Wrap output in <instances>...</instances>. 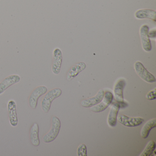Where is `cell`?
Returning a JSON list of instances; mask_svg holds the SVG:
<instances>
[{"instance_id":"obj_1","label":"cell","mask_w":156,"mask_h":156,"mask_svg":"<svg viewBox=\"0 0 156 156\" xmlns=\"http://www.w3.org/2000/svg\"><path fill=\"white\" fill-rule=\"evenodd\" d=\"M62 94V90L59 88H54L46 93L41 103V107L44 113L47 114L49 112L53 101L61 96Z\"/></svg>"},{"instance_id":"obj_2","label":"cell","mask_w":156,"mask_h":156,"mask_svg":"<svg viewBox=\"0 0 156 156\" xmlns=\"http://www.w3.org/2000/svg\"><path fill=\"white\" fill-rule=\"evenodd\" d=\"M61 128V122L57 117L54 116L51 119V129L43 137V140L45 143L53 141L59 135Z\"/></svg>"},{"instance_id":"obj_3","label":"cell","mask_w":156,"mask_h":156,"mask_svg":"<svg viewBox=\"0 0 156 156\" xmlns=\"http://www.w3.org/2000/svg\"><path fill=\"white\" fill-rule=\"evenodd\" d=\"M126 80L124 78H120L117 81L114 88V94L116 101L120 105V108L127 107L128 106L127 103L125 102L123 96V91L126 86Z\"/></svg>"},{"instance_id":"obj_4","label":"cell","mask_w":156,"mask_h":156,"mask_svg":"<svg viewBox=\"0 0 156 156\" xmlns=\"http://www.w3.org/2000/svg\"><path fill=\"white\" fill-rule=\"evenodd\" d=\"M134 69L137 74L145 82L148 83H153L156 82V79L154 75L147 71L140 62H135Z\"/></svg>"},{"instance_id":"obj_5","label":"cell","mask_w":156,"mask_h":156,"mask_svg":"<svg viewBox=\"0 0 156 156\" xmlns=\"http://www.w3.org/2000/svg\"><path fill=\"white\" fill-rule=\"evenodd\" d=\"M47 91L48 89L44 86L38 87L33 91L29 99V106L32 109H36L39 98L46 94Z\"/></svg>"},{"instance_id":"obj_6","label":"cell","mask_w":156,"mask_h":156,"mask_svg":"<svg viewBox=\"0 0 156 156\" xmlns=\"http://www.w3.org/2000/svg\"><path fill=\"white\" fill-rule=\"evenodd\" d=\"M114 95L111 92L107 91L105 93L102 101L96 105L91 107V110L95 113H100L105 111L112 103Z\"/></svg>"},{"instance_id":"obj_7","label":"cell","mask_w":156,"mask_h":156,"mask_svg":"<svg viewBox=\"0 0 156 156\" xmlns=\"http://www.w3.org/2000/svg\"><path fill=\"white\" fill-rule=\"evenodd\" d=\"M119 122L126 127H134L138 126L144 122V119L141 117H130L126 115H120L117 117Z\"/></svg>"},{"instance_id":"obj_8","label":"cell","mask_w":156,"mask_h":156,"mask_svg":"<svg viewBox=\"0 0 156 156\" xmlns=\"http://www.w3.org/2000/svg\"><path fill=\"white\" fill-rule=\"evenodd\" d=\"M149 28L146 24L142 25L140 30V35L142 48L146 52H150L152 49L151 42L149 36Z\"/></svg>"},{"instance_id":"obj_9","label":"cell","mask_w":156,"mask_h":156,"mask_svg":"<svg viewBox=\"0 0 156 156\" xmlns=\"http://www.w3.org/2000/svg\"><path fill=\"white\" fill-rule=\"evenodd\" d=\"M62 62V54L59 48H56L53 53V63L52 71L55 75H58L61 72Z\"/></svg>"},{"instance_id":"obj_10","label":"cell","mask_w":156,"mask_h":156,"mask_svg":"<svg viewBox=\"0 0 156 156\" xmlns=\"http://www.w3.org/2000/svg\"><path fill=\"white\" fill-rule=\"evenodd\" d=\"M20 80V76L16 74L12 75L5 78L0 83V95L12 86L19 83Z\"/></svg>"},{"instance_id":"obj_11","label":"cell","mask_w":156,"mask_h":156,"mask_svg":"<svg viewBox=\"0 0 156 156\" xmlns=\"http://www.w3.org/2000/svg\"><path fill=\"white\" fill-rule=\"evenodd\" d=\"M105 93V91L103 89H100L94 97L82 101L81 103V105L83 107L91 108L98 105L103 99Z\"/></svg>"},{"instance_id":"obj_12","label":"cell","mask_w":156,"mask_h":156,"mask_svg":"<svg viewBox=\"0 0 156 156\" xmlns=\"http://www.w3.org/2000/svg\"><path fill=\"white\" fill-rule=\"evenodd\" d=\"M8 111L10 124L12 126L16 127L18 125V119L15 101L13 100L9 101L8 104Z\"/></svg>"},{"instance_id":"obj_13","label":"cell","mask_w":156,"mask_h":156,"mask_svg":"<svg viewBox=\"0 0 156 156\" xmlns=\"http://www.w3.org/2000/svg\"><path fill=\"white\" fill-rule=\"evenodd\" d=\"M120 108V105L117 102L114 103L110 108L108 117V123L112 127L116 126L118 114Z\"/></svg>"},{"instance_id":"obj_14","label":"cell","mask_w":156,"mask_h":156,"mask_svg":"<svg viewBox=\"0 0 156 156\" xmlns=\"http://www.w3.org/2000/svg\"><path fill=\"white\" fill-rule=\"evenodd\" d=\"M135 16L136 19L138 20L147 19L156 21V12L153 10L147 9L139 10L135 12Z\"/></svg>"},{"instance_id":"obj_15","label":"cell","mask_w":156,"mask_h":156,"mask_svg":"<svg viewBox=\"0 0 156 156\" xmlns=\"http://www.w3.org/2000/svg\"><path fill=\"white\" fill-rule=\"evenodd\" d=\"M86 64L84 62H81L77 63L74 65L67 73V79L71 81L72 79L76 77L78 74L83 72L86 68Z\"/></svg>"},{"instance_id":"obj_16","label":"cell","mask_w":156,"mask_h":156,"mask_svg":"<svg viewBox=\"0 0 156 156\" xmlns=\"http://www.w3.org/2000/svg\"><path fill=\"white\" fill-rule=\"evenodd\" d=\"M30 138L32 144L34 147H39L40 145L39 138V126L37 123H35L32 126L30 130Z\"/></svg>"},{"instance_id":"obj_17","label":"cell","mask_w":156,"mask_h":156,"mask_svg":"<svg viewBox=\"0 0 156 156\" xmlns=\"http://www.w3.org/2000/svg\"><path fill=\"white\" fill-rule=\"evenodd\" d=\"M156 127V119H153L146 122L144 125L140 132V136L143 139L148 137L151 129Z\"/></svg>"},{"instance_id":"obj_18","label":"cell","mask_w":156,"mask_h":156,"mask_svg":"<svg viewBox=\"0 0 156 156\" xmlns=\"http://www.w3.org/2000/svg\"><path fill=\"white\" fill-rule=\"evenodd\" d=\"M156 145L155 141L151 140L147 144L145 149L141 153L140 156H152L156 148Z\"/></svg>"},{"instance_id":"obj_19","label":"cell","mask_w":156,"mask_h":156,"mask_svg":"<svg viewBox=\"0 0 156 156\" xmlns=\"http://www.w3.org/2000/svg\"><path fill=\"white\" fill-rule=\"evenodd\" d=\"M77 154L78 156H87V148L84 144H81L77 148Z\"/></svg>"},{"instance_id":"obj_20","label":"cell","mask_w":156,"mask_h":156,"mask_svg":"<svg viewBox=\"0 0 156 156\" xmlns=\"http://www.w3.org/2000/svg\"><path fill=\"white\" fill-rule=\"evenodd\" d=\"M146 98L148 100H155L156 98V89L149 92L146 94Z\"/></svg>"},{"instance_id":"obj_21","label":"cell","mask_w":156,"mask_h":156,"mask_svg":"<svg viewBox=\"0 0 156 156\" xmlns=\"http://www.w3.org/2000/svg\"><path fill=\"white\" fill-rule=\"evenodd\" d=\"M148 34L150 38L155 39L156 37V29H153V30H151L149 31Z\"/></svg>"}]
</instances>
